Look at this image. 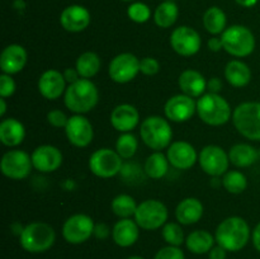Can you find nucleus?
<instances>
[{"instance_id": "obj_1", "label": "nucleus", "mask_w": 260, "mask_h": 259, "mask_svg": "<svg viewBox=\"0 0 260 259\" xmlns=\"http://www.w3.org/2000/svg\"><path fill=\"white\" fill-rule=\"evenodd\" d=\"M216 243L228 251L244 249L250 239L249 223L240 216H231L221 221L215 233Z\"/></svg>"}, {"instance_id": "obj_2", "label": "nucleus", "mask_w": 260, "mask_h": 259, "mask_svg": "<svg viewBox=\"0 0 260 259\" xmlns=\"http://www.w3.org/2000/svg\"><path fill=\"white\" fill-rule=\"evenodd\" d=\"M99 101V91L95 84L89 79H79L69 84L63 94V102L69 111L75 114H84L95 108Z\"/></svg>"}, {"instance_id": "obj_3", "label": "nucleus", "mask_w": 260, "mask_h": 259, "mask_svg": "<svg viewBox=\"0 0 260 259\" xmlns=\"http://www.w3.org/2000/svg\"><path fill=\"white\" fill-rule=\"evenodd\" d=\"M200 118L210 126H222L233 118V109L220 94L205 93L197 101Z\"/></svg>"}, {"instance_id": "obj_4", "label": "nucleus", "mask_w": 260, "mask_h": 259, "mask_svg": "<svg viewBox=\"0 0 260 259\" xmlns=\"http://www.w3.org/2000/svg\"><path fill=\"white\" fill-rule=\"evenodd\" d=\"M56 240V233L51 225L42 221L28 223L19 235L20 246L28 253H45L52 248Z\"/></svg>"}, {"instance_id": "obj_5", "label": "nucleus", "mask_w": 260, "mask_h": 259, "mask_svg": "<svg viewBox=\"0 0 260 259\" xmlns=\"http://www.w3.org/2000/svg\"><path fill=\"white\" fill-rule=\"evenodd\" d=\"M140 135L147 147L155 151H161L172 144L173 130L168 119L160 116H150L142 121Z\"/></svg>"}, {"instance_id": "obj_6", "label": "nucleus", "mask_w": 260, "mask_h": 259, "mask_svg": "<svg viewBox=\"0 0 260 259\" xmlns=\"http://www.w3.org/2000/svg\"><path fill=\"white\" fill-rule=\"evenodd\" d=\"M231 119L239 134L253 141H260V102L239 104Z\"/></svg>"}, {"instance_id": "obj_7", "label": "nucleus", "mask_w": 260, "mask_h": 259, "mask_svg": "<svg viewBox=\"0 0 260 259\" xmlns=\"http://www.w3.org/2000/svg\"><path fill=\"white\" fill-rule=\"evenodd\" d=\"M223 50L234 57H246L255 50V37L245 25L235 24L226 28L221 35Z\"/></svg>"}, {"instance_id": "obj_8", "label": "nucleus", "mask_w": 260, "mask_h": 259, "mask_svg": "<svg viewBox=\"0 0 260 259\" xmlns=\"http://www.w3.org/2000/svg\"><path fill=\"white\" fill-rule=\"evenodd\" d=\"M168 208L161 201L146 200L137 206L135 221L144 230H157L167 223Z\"/></svg>"}, {"instance_id": "obj_9", "label": "nucleus", "mask_w": 260, "mask_h": 259, "mask_svg": "<svg viewBox=\"0 0 260 259\" xmlns=\"http://www.w3.org/2000/svg\"><path fill=\"white\" fill-rule=\"evenodd\" d=\"M89 169L96 177L108 179V178L114 177L121 172L122 157L119 156L116 150L103 147V149L96 150L90 155Z\"/></svg>"}, {"instance_id": "obj_10", "label": "nucleus", "mask_w": 260, "mask_h": 259, "mask_svg": "<svg viewBox=\"0 0 260 259\" xmlns=\"http://www.w3.org/2000/svg\"><path fill=\"white\" fill-rule=\"evenodd\" d=\"M93 218L85 213H75L63 222L62 236L69 244H83L94 235Z\"/></svg>"}, {"instance_id": "obj_11", "label": "nucleus", "mask_w": 260, "mask_h": 259, "mask_svg": "<svg viewBox=\"0 0 260 259\" xmlns=\"http://www.w3.org/2000/svg\"><path fill=\"white\" fill-rule=\"evenodd\" d=\"M2 173L13 180H22L30 174L33 168L32 157L23 150H10L2 157Z\"/></svg>"}, {"instance_id": "obj_12", "label": "nucleus", "mask_w": 260, "mask_h": 259, "mask_svg": "<svg viewBox=\"0 0 260 259\" xmlns=\"http://www.w3.org/2000/svg\"><path fill=\"white\" fill-rule=\"evenodd\" d=\"M140 73V60L131 52L114 56L108 66V75L114 83L126 84L134 80Z\"/></svg>"}, {"instance_id": "obj_13", "label": "nucleus", "mask_w": 260, "mask_h": 259, "mask_svg": "<svg viewBox=\"0 0 260 259\" xmlns=\"http://www.w3.org/2000/svg\"><path fill=\"white\" fill-rule=\"evenodd\" d=\"M198 163L206 174L211 177H221L228 173L230 159L222 147L217 145H208L198 154Z\"/></svg>"}, {"instance_id": "obj_14", "label": "nucleus", "mask_w": 260, "mask_h": 259, "mask_svg": "<svg viewBox=\"0 0 260 259\" xmlns=\"http://www.w3.org/2000/svg\"><path fill=\"white\" fill-rule=\"evenodd\" d=\"M170 46L178 55L189 57L201 50L202 40L200 33L192 27L180 25L175 28L170 35Z\"/></svg>"}, {"instance_id": "obj_15", "label": "nucleus", "mask_w": 260, "mask_h": 259, "mask_svg": "<svg viewBox=\"0 0 260 259\" xmlns=\"http://www.w3.org/2000/svg\"><path fill=\"white\" fill-rule=\"evenodd\" d=\"M197 112V102L185 94H177L167 101L164 107V113L169 121L175 123L187 122Z\"/></svg>"}, {"instance_id": "obj_16", "label": "nucleus", "mask_w": 260, "mask_h": 259, "mask_svg": "<svg viewBox=\"0 0 260 259\" xmlns=\"http://www.w3.org/2000/svg\"><path fill=\"white\" fill-rule=\"evenodd\" d=\"M65 134L71 145L76 147H86L93 141V124L83 114H75L69 117Z\"/></svg>"}, {"instance_id": "obj_17", "label": "nucleus", "mask_w": 260, "mask_h": 259, "mask_svg": "<svg viewBox=\"0 0 260 259\" xmlns=\"http://www.w3.org/2000/svg\"><path fill=\"white\" fill-rule=\"evenodd\" d=\"M168 160L170 165L179 170H188L198 161L194 146L187 141H174L168 147Z\"/></svg>"}, {"instance_id": "obj_18", "label": "nucleus", "mask_w": 260, "mask_h": 259, "mask_svg": "<svg viewBox=\"0 0 260 259\" xmlns=\"http://www.w3.org/2000/svg\"><path fill=\"white\" fill-rule=\"evenodd\" d=\"M30 157L33 168L41 173H52L62 164V154L52 145H41L36 147Z\"/></svg>"}, {"instance_id": "obj_19", "label": "nucleus", "mask_w": 260, "mask_h": 259, "mask_svg": "<svg viewBox=\"0 0 260 259\" xmlns=\"http://www.w3.org/2000/svg\"><path fill=\"white\" fill-rule=\"evenodd\" d=\"M90 13L83 5H69L62 10L60 15V23L68 32L78 33L86 29L90 24Z\"/></svg>"}, {"instance_id": "obj_20", "label": "nucleus", "mask_w": 260, "mask_h": 259, "mask_svg": "<svg viewBox=\"0 0 260 259\" xmlns=\"http://www.w3.org/2000/svg\"><path fill=\"white\" fill-rule=\"evenodd\" d=\"M38 90L48 101H56L66 91V80L63 74L55 69L46 70L38 79Z\"/></svg>"}, {"instance_id": "obj_21", "label": "nucleus", "mask_w": 260, "mask_h": 259, "mask_svg": "<svg viewBox=\"0 0 260 259\" xmlns=\"http://www.w3.org/2000/svg\"><path fill=\"white\" fill-rule=\"evenodd\" d=\"M25 63H27V51L23 46L17 43L7 46L0 55V69L3 74L8 75L18 74L23 70Z\"/></svg>"}, {"instance_id": "obj_22", "label": "nucleus", "mask_w": 260, "mask_h": 259, "mask_svg": "<svg viewBox=\"0 0 260 259\" xmlns=\"http://www.w3.org/2000/svg\"><path fill=\"white\" fill-rule=\"evenodd\" d=\"M139 121L140 113L132 104H119L111 113V124L121 134L131 132L139 124Z\"/></svg>"}, {"instance_id": "obj_23", "label": "nucleus", "mask_w": 260, "mask_h": 259, "mask_svg": "<svg viewBox=\"0 0 260 259\" xmlns=\"http://www.w3.org/2000/svg\"><path fill=\"white\" fill-rule=\"evenodd\" d=\"M140 236V226L131 218H121L114 223L112 229V238L118 246L128 248L132 246Z\"/></svg>"}, {"instance_id": "obj_24", "label": "nucleus", "mask_w": 260, "mask_h": 259, "mask_svg": "<svg viewBox=\"0 0 260 259\" xmlns=\"http://www.w3.org/2000/svg\"><path fill=\"white\" fill-rule=\"evenodd\" d=\"M178 84L183 94L192 98H200L207 90V81L206 78L197 70L188 69L179 75Z\"/></svg>"}, {"instance_id": "obj_25", "label": "nucleus", "mask_w": 260, "mask_h": 259, "mask_svg": "<svg viewBox=\"0 0 260 259\" xmlns=\"http://www.w3.org/2000/svg\"><path fill=\"white\" fill-rule=\"evenodd\" d=\"M203 211L205 208L198 198L188 197L178 203L175 208V217L180 225H193L202 218Z\"/></svg>"}, {"instance_id": "obj_26", "label": "nucleus", "mask_w": 260, "mask_h": 259, "mask_svg": "<svg viewBox=\"0 0 260 259\" xmlns=\"http://www.w3.org/2000/svg\"><path fill=\"white\" fill-rule=\"evenodd\" d=\"M25 128L22 122L15 118H5L0 123V141L8 147H15L23 142Z\"/></svg>"}, {"instance_id": "obj_27", "label": "nucleus", "mask_w": 260, "mask_h": 259, "mask_svg": "<svg viewBox=\"0 0 260 259\" xmlns=\"http://www.w3.org/2000/svg\"><path fill=\"white\" fill-rule=\"evenodd\" d=\"M225 79L230 85L243 88L251 80V70L244 61L231 60L225 68Z\"/></svg>"}, {"instance_id": "obj_28", "label": "nucleus", "mask_w": 260, "mask_h": 259, "mask_svg": "<svg viewBox=\"0 0 260 259\" xmlns=\"http://www.w3.org/2000/svg\"><path fill=\"white\" fill-rule=\"evenodd\" d=\"M259 156L258 150L249 144H236L229 151L230 163L238 168L250 167L258 160Z\"/></svg>"}, {"instance_id": "obj_29", "label": "nucleus", "mask_w": 260, "mask_h": 259, "mask_svg": "<svg viewBox=\"0 0 260 259\" xmlns=\"http://www.w3.org/2000/svg\"><path fill=\"white\" fill-rule=\"evenodd\" d=\"M215 236L207 230H194L185 239V246L193 254L210 253L215 246Z\"/></svg>"}, {"instance_id": "obj_30", "label": "nucleus", "mask_w": 260, "mask_h": 259, "mask_svg": "<svg viewBox=\"0 0 260 259\" xmlns=\"http://www.w3.org/2000/svg\"><path fill=\"white\" fill-rule=\"evenodd\" d=\"M169 160L167 155L161 151H155L146 159L144 165V170L146 175L151 179H161L165 177L169 170Z\"/></svg>"}, {"instance_id": "obj_31", "label": "nucleus", "mask_w": 260, "mask_h": 259, "mask_svg": "<svg viewBox=\"0 0 260 259\" xmlns=\"http://www.w3.org/2000/svg\"><path fill=\"white\" fill-rule=\"evenodd\" d=\"M178 15H179L178 5L172 0H165L155 9L154 20L157 27L170 28L175 24Z\"/></svg>"}, {"instance_id": "obj_32", "label": "nucleus", "mask_w": 260, "mask_h": 259, "mask_svg": "<svg viewBox=\"0 0 260 259\" xmlns=\"http://www.w3.org/2000/svg\"><path fill=\"white\" fill-rule=\"evenodd\" d=\"M226 18L225 12L218 7H211L203 14V25L206 30L213 36L222 35L223 30L226 29Z\"/></svg>"}, {"instance_id": "obj_33", "label": "nucleus", "mask_w": 260, "mask_h": 259, "mask_svg": "<svg viewBox=\"0 0 260 259\" xmlns=\"http://www.w3.org/2000/svg\"><path fill=\"white\" fill-rule=\"evenodd\" d=\"M102 66L101 57L98 53L91 52V51H86V52L81 53L76 60L75 69L83 79H91L99 73Z\"/></svg>"}, {"instance_id": "obj_34", "label": "nucleus", "mask_w": 260, "mask_h": 259, "mask_svg": "<svg viewBox=\"0 0 260 259\" xmlns=\"http://www.w3.org/2000/svg\"><path fill=\"white\" fill-rule=\"evenodd\" d=\"M137 203L135 198L129 195H118L113 198L111 203L112 211L119 218H129L135 216L137 210Z\"/></svg>"}, {"instance_id": "obj_35", "label": "nucleus", "mask_w": 260, "mask_h": 259, "mask_svg": "<svg viewBox=\"0 0 260 259\" xmlns=\"http://www.w3.org/2000/svg\"><path fill=\"white\" fill-rule=\"evenodd\" d=\"M222 184L229 193L240 195L248 187V179L245 175L239 170H230L223 174Z\"/></svg>"}, {"instance_id": "obj_36", "label": "nucleus", "mask_w": 260, "mask_h": 259, "mask_svg": "<svg viewBox=\"0 0 260 259\" xmlns=\"http://www.w3.org/2000/svg\"><path fill=\"white\" fill-rule=\"evenodd\" d=\"M139 149V141L131 132H124L117 139L116 151L122 159H131Z\"/></svg>"}, {"instance_id": "obj_37", "label": "nucleus", "mask_w": 260, "mask_h": 259, "mask_svg": "<svg viewBox=\"0 0 260 259\" xmlns=\"http://www.w3.org/2000/svg\"><path fill=\"white\" fill-rule=\"evenodd\" d=\"M162 239L168 245L173 246H180L183 243H185L184 231H183L182 226L177 222H167L162 226L161 231Z\"/></svg>"}, {"instance_id": "obj_38", "label": "nucleus", "mask_w": 260, "mask_h": 259, "mask_svg": "<svg viewBox=\"0 0 260 259\" xmlns=\"http://www.w3.org/2000/svg\"><path fill=\"white\" fill-rule=\"evenodd\" d=\"M127 15L135 23H146L151 18V10L144 3L135 2L127 8Z\"/></svg>"}, {"instance_id": "obj_39", "label": "nucleus", "mask_w": 260, "mask_h": 259, "mask_svg": "<svg viewBox=\"0 0 260 259\" xmlns=\"http://www.w3.org/2000/svg\"><path fill=\"white\" fill-rule=\"evenodd\" d=\"M15 89H17V84H15L12 75L2 74L0 75V96L2 98H9L14 94Z\"/></svg>"}, {"instance_id": "obj_40", "label": "nucleus", "mask_w": 260, "mask_h": 259, "mask_svg": "<svg viewBox=\"0 0 260 259\" xmlns=\"http://www.w3.org/2000/svg\"><path fill=\"white\" fill-rule=\"evenodd\" d=\"M154 259H185L184 253L179 246L168 245L155 254Z\"/></svg>"}, {"instance_id": "obj_41", "label": "nucleus", "mask_w": 260, "mask_h": 259, "mask_svg": "<svg viewBox=\"0 0 260 259\" xmlns=\"http://www.w3.org/2000/svg\"><path fill=\"white\" fill-rule=\"evenodd\" d=\"M160 70V62L155 57H144L142 60H140V73H142L144 75L152 76L155 74L159 73Z\"/></svg>"}, {"instance_id": "obj_42", "label": "nucleus", "mask_w": 260, "mask_h": 259, "mask_svg": "<svg viewBox=\"0 0 260 259\" xmlns=\"http://www.w3.org/2000/svg\"><path fill=\"white\" fill-rule=\"evenodd\" d=\"M68 121L69 117H66V114L60 109H52L47 113V122L56 128H61V127L65 128Z\"/></svg>"}, {"instance_id": "obj_43", "label": "nucleus", "mask_w": 260, "mask_h": 259, "mask_svg": "<svg viewBox=\"0 0 260 259\" xmlns=\"http://www.w3.org/2000/svg\"><path fill=\"white\" fill-rule=\"evenodd\" d=\"M63 78H65L66 83L69 84H73L75 83V81H78L79 79H81L80 74L78 73V70L76 69H73V68H68L65 69V71H63Z\"/></svg>"}, {"instance_id": "obj_44", "label": "nucleus", "mask_w": 260, "mask_h": 259, "mask_svg": "<svg viewBox=\"0 0 260 259\" xmlns=\"http://www.w3.org/2000/svg\"><path fill=\"white\" fill-rule=\"evenodd\" d=\"M226 253L228 250L223 249L221 245H215L208 253V259H226Z\"/></svg>"}, {"instance_id": "obj_45", "label": "nucleus", "mask_w": 260, "mask_h": 259, "mask_svg": "<svg viewBox=\"0 0 260 259\" xmlns=\"http://www.w3.org/2000/svg\"><path fill=\"white\" fill-rule=\"evenodd\" d=\"M109 234H111V230H109L106 223H96L95 228H94V235L98 239H102V240L108 238Z\"/></svg>"}, {"instance_id": "obj_46", "label": "nucleus", "mask_w": 260, "mask_h": 259, "mask_svg": "<svg viewBox=\"0 0 260 259\" xmlns=\"http://www.w3.org/2000/svg\"><path fill=\"white\" fill-rule=\"evenodd\" d=\"M207 89L210 90V93H220V90L222 89V81H221V79L212 78L210 81H207Z\"/></svg>"}, {"instance_id": "obj_47", "label": "nucleus", "mask_w": 260, "mask_h": 259, "mask_svg": "<svg viewBox=\"0 0 260 259\" xmlns=\"http://www.w3.org/2000/svg\"><path fill=\"white\" fill-rule=\"evenodd\" d=\"M207 46H208V48H210L211 51H213V52H218V51H221L223 48L221 37L210 38V40H208V42H207Z\"/></svg>"}, {"instance_id": "obj_48", "label": "nucleus", "mask_w": 260, "mask_h": 259, "mask_svg": "<svg viewBox=\"0 0 260 259\" xmlns=\"http://www.w3.org/2000/svg\"><path fill=\"white\" fill-rule=\"evenodd\" d=\"M251 240H253L254 248L260 253V222L255 226L253 231V235H251Z\"/></svg>"}, {"instance_id": "obj_49", "label": "nucleus", "mask_w": 260, "mask_h": 259, "mask_svg": "<svg viewBox=\"0 0 260 259\" xmlns=\"http://www.w3.org/2000/svg\"><path fill=\"white\" fill-rule=\"evenodd\" d=\"M235 2H236V4H239L240 7L251 8V7H254V5H256L258 0H235Z\"/></svg>"}, {"instance_id": "obj_50", "label": "nucleus", "mask_w": 260, "mask_h": 259, "mask_svg": "<svg viewBox=\"0 0 260 259\" xmlns=\"http://www.w3.org/2000/svg\"><path fill=\"white\" fill-rule=\"evenodd\" d=\"M5 113H7V102H5V98L0 99V116L4 117Z\"/></svg>"}, {"instance_id": "obj_51", "label": "nucleus", "mask_w": 260, "mask_h": 259, "mask_svg": "<svg viewBox=\"0 0 260 259\" xmlns=\"http://www.w3.org/2000/svg\"><path fill=\"white\" fill-rule=\"evenodd\" d=\"M127 259H145V258H142V256L140 255H132V256H128Z\"/></svg>"}, {"instance_id": "obj_52", "label": "nucleus", "mask_w": 260, "mask_h": 259, "mask_svg": "<svg viewBox=\"0 0 260 259\" xmlns=\"http://www.w3.org/2000/svg\"><path fill=\"white\" fill-rule=\"evenodd\" d=\"M122 2H134V0H122Z\"/></svg>"}, {"instance_id": "obj_53", "label": "nucleus", "mask_w": 260, "mask_h": 259, "mask_svg": "<svg viewBox=\"0 0 260 259\" xmlns=\"http://www.w3.org/2000/svg\"><path fill=\"white\" fill-rule=\"evenodd\" d=\"M172 2H174V0H172Z\"/></svg>"}, {"instance_id": "obj_54", "label": "nucleus", "mask_w": 260, "mask_h": 259, "mask_svg": "<svg viewBox=\"0 0 260 259\" xmlns=\"http://www.w3.org/2000/svg\"><path fill=\"white\" fill-rule=\"evenodd\" d=\"M259 154H260V151H259Z\"/></svg>"}]
</instances>
